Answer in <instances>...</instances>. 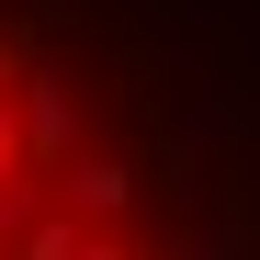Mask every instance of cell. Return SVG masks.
Returning a JSON list of instances; mask_svg holds the SVG:
<instances>
[{
    "instance_id": "1",
    "label": "cell",
    "mask_w": 260,
    "mask_h": 260,
    "mask_svg": "<svg viewBox=\"0 0 260 260\" xmlns=\"http://www.w3.org/2000/svg\"><path fill=\"white\" fill-rule=\"evenodd\" d=\"M0 260H192L136 136L23 23H0Z\"/></svg>"
}]
</instances>
